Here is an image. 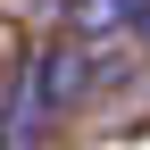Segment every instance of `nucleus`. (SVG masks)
<instances>
[{
    "instance_id": "1",
    "label": "nucleus",
    "mask_w": 150,
    "mask_h": 150,
    "mask_svg": "<svg viewBox=\"0 0 150 150\" xmlns=\"http://www.w3.org/2000/svg\"><path fill=\"white\" fill-rule=\"evenodd\" d=\"M92 83H100V67L83 59V33H75V42H50L42 59H33V92H42V108H50V117H67Z\"/></svg>"
},
{
    "instance_id": "2",
    "label": "nucleus",
    "mask_w": 150,
    "mask_h": 150,
    "mask_svg": "<svg viewBox=\"0 0 150 150\" xmlns=\"http://www.w3.org/2000/svg\"><path fill=\"white\" fill-rule=\"evenodd\" d=\"M150 0H75L67 8V33H83V42H100V33H134Z\"/></svg>"
},
{
    "instance_id": "3",
    "label": "nucleus",
    "mask_w": 150,
    "mask_h": 150,
    "mask_svg": "<svg viewBox=\"0 0 150 150\" xmlns=\"http://www.w3.org/2000/svg\"><path fill=\"white\" fill-rule=\"evenodd\" d=\"M50 134V108H42V92H33V75L17 83V100H8V117H0V150H33Z\"/></svg>"
}]
</instances>
